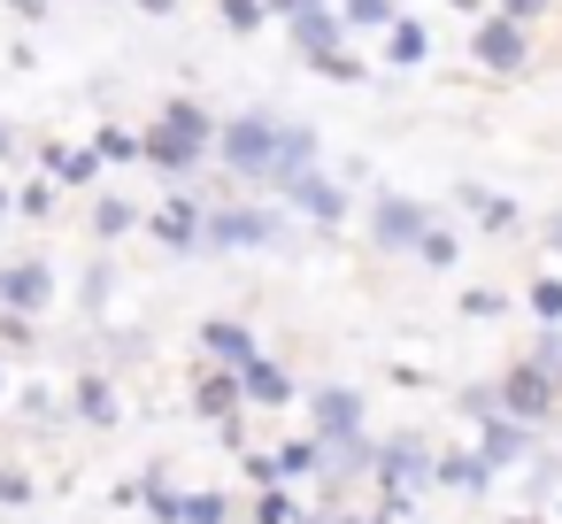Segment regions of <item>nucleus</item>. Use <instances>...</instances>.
<instances>
[{"mask_svg": "<svg viewBox=\"0 0 562 524\" xmlns=\"http://www.w3.org/2000/svg\"><path fill=\"white\" fill-rule=\"evenodd\" d=\"M385 9H393V0H355V16H362V24H378Z\"/></svg>", "mask_w": 562, "mask_h": 524, "instance_id": "7ed1b4c3", "label": "nucleus"}, {"mask_svg": "<svg viewBox=\"0 0 562 524\" xmlns=\"http://www.w3.org/2000/svg\"><path fill=\"white\" fill-rule=\"evenodd\" d=\"M477 63H493V70H516V63H524V40H516V24H485V32H477Z\"/></svg>", "mask_w": 562, "mask_h": 524, "instance_id": "f257e3e1", "label": "nucleus"}, {"mask_svg": "<svg viewBox=\"0 0 562 524\" xmlns=\"http://www.w3.org/2000/svg\"><path fill=\"white\" fill-rule=\"evenodd\" d=\"M501 9H508V16H539V9H547V0H501Z\"/></svg>", "mask_w": 562, "mask_h": 524, "instance_id": "20e7f679", "label": "nucleus"}, {"mask_svg": "<svg viewBox=\"0 0 562 524\" xmlns=\"http://www.w3.org/2000/svg\"><path fill=\"white\" fill-rule=\"evenodd\" d=\"M416 55H424V32L401 24V32H393V63H416Z\"/></svg>", "mask_w": 562, "mask_h": 524, "instance_id": "f03ea898", "label": "nucleus"}, {"mask_svg": "<svg viewBox=\"0 0 562 524\" xmlns=\"http://www.w3.org/2000/svg\"><path fill=\"white\" fill-rule=\"evenodd\" d=\"M147 9H170V0H147Z\"/></svg>", "mask_w": 562, "mask_h": 524, "instance_id": "39448f33", "label": "nucleus"}]
</instances>
